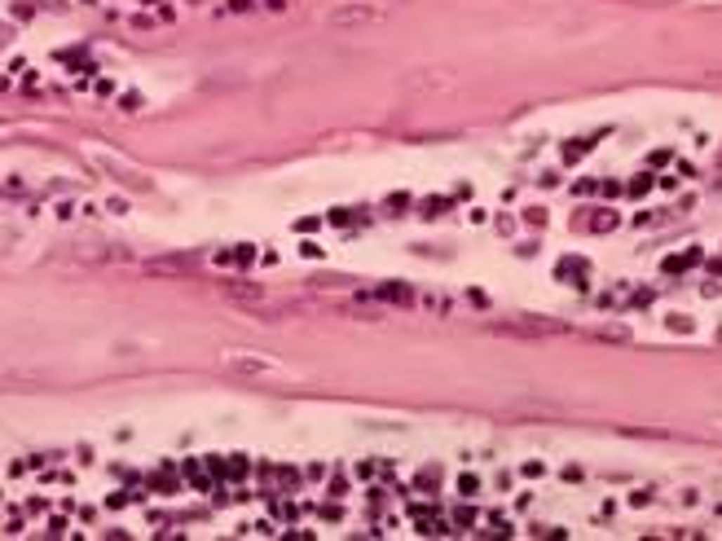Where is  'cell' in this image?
<instances>
[{
  "mask_svg": "<svg viewBox=\"0 0 722 541\" xmlns=\"http://www.w3.org/2000/svg\"><path fill=\"white\" fill-rule=\"evenodd\" d=\"M374 18H379V9H370V5H339L331 13L335 27H361V22H374Z\"/></svg>",
  "mask_w": 722,
  "mask_h": 541,
  "instance_id": "obj_1",
  "label": "cell"
}]
</instances>
